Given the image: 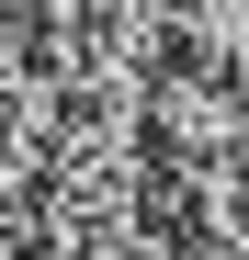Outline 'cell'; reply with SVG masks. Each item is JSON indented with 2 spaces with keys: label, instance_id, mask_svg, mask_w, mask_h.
<instances>
[{
  "label": "cell",
  "instance_id": "cell-1",
  "mask_svg": "<svg viewBox=\"0 0 249 260\" xmlns=\"http://www.w3.org/2000/svg\"><path fill=\"white\" fill-rule=\"evenodd\" d=\"M136 124H147V158L204 181V170L249 158V68H215V57H159L147 91H136Z\"/></svg>",
  "mask_w": 249,
  "mask_h": 260
},
{
  "label": "cell",
  "instance_id": "cell-3",
  "mask_svg": "<svg viewBox=\"0 0 249 260\" xmlns=\"http://www.w3.org/2000/svg\"><path fill=\"white\" fill-rule=\"evenodd\" d=\"M204 226H215V260H249V158H227V170H204Z\"/></svg>",
  "mask_w": 249,
  "mask_h": 260
},
{
  "label": "cell",
  "instance_id": "cell-2",
  "mask_svg": "<svg viewBox=\"0 0 249 260\" xmlns=\"http://www.w3.org/2000/svg\"><path fill=\"white\" fill-rule=\"evenodd\" d=\"M170 57L249 68V0H170Z\"/></svg>",
  "mask_w": 249,
  "mask_h": 260
}]
</instances>
